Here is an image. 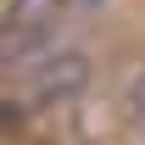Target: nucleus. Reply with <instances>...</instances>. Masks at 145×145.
<instances>
[{
	"instance_id": "f257e3e1",
	"label": "nucleus",
	"mask_w": 145,
	"mask_h": 145,
	"mask_svg": "<svg viewBox=\"0 0 145 145\" xmlns=\"http://www.w3.org/2000/svg\"><path fill=\"white\" fill-rule=\"evenodd\" d=\"M95 78V61L89 50H78V45H56L50 56H39L28 67L17 72V89L6 101V117L17 123L22 112H45V106H67L72 95H84Z\"/></svg>"
},
{
	"instance_id": "f03ea898",
	"label": "nucleus",
	"mask_w": 145,
	"mask_h": 145,
	"mask_svg": "<svg viewBox=\"0 0 145 145\" xmlns=\"http://www.w3.org/2000/svg\"><path fill=\"white\" fill-rule=\"evenodd\" d=\"M61 11L67 0H6V17H0V61L11 72H22L28 61L56 50L61 34Z\"/></svg>"
},
{
	"instance_id": "20e7f679",
	"label": "nucleus",
	"mask_w": 145,
	"mask_h": 145,
	"mask_svg": "<svg viewBox=\"0 0 145 145\" xmlns=\"http://www.w3.org/2000/svg\"><path fill=\"white\" fill-rule=\"evenodd\" d=\"M72 11H101V6H106V0H67Z\"/></svg>"
},
{
	"instance_id": "7ed1b4c3",
	"label": "nucleus",
	"mask_w": 145,
	"mask_h": 145,
	"mask_svg": "<svg viewBox=\"0 0 145 145\" xmlns=\"http://www.w3.org/2000/svg\"><path fill=\"white\" fill-rule=\"evenodd\" d=\"M117 117H123L134 134H145V67L128 78L123 89H117Z\"/></svg>"
}]
</instances>
